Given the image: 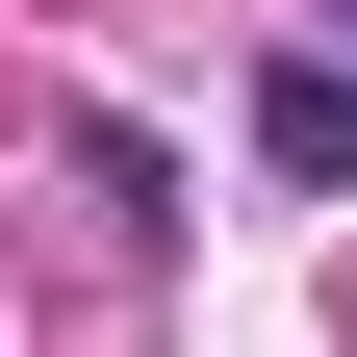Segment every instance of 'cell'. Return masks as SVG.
Masks as SVG:
<instances>
[{
  "mask_svg": "<svg viewBox=\"0 0 357 357\" xmlns=\"http://www.w3.org/2000/svg\"><path fill=\"white\" fill-rule=\"evenodd\" d=\"M52 178H77V204H102L128 255H178V153H153V128H128V102H52Z\"/></svg>",
  "mask_w": 357,
  "mask_h": 357,
  "instance_id": "cell-1",
  "label": "cell"
},
{
  "mask_svg": "<svg viewBox=\"0 0 357 357\" xmlns=\"http://www.w3.org/2000/svg\"><path fill=\"white\" fill-rule=\"evenodd\" d=\"M255 153H281V178H357V52H281V77H255Z\"/></svg>",
  "mask_w": 357,
  "mask_h": 357,
  "instance_id": "cell-2",
  "label": "cell"
},
{
  "mask_svg": "<svg viewBox=\"0 0 357 357\" xmlns=\"http://www.w3.org/2000/svg\"><path fill=\"white\" fill-rule=\"evenodd\" d=\"M332 26H357V0H332Z\"/></svg>",
  "mask_w": 357,
  "mask_h": 357,
  "instance_id": "cell-3",
  "label": "cell"
}]
</instances>
